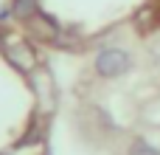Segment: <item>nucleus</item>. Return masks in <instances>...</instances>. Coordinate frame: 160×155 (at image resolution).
<instances>
[{
  "instance_id": "nucleus-3",
  "label": "nucleus",
  "mask_w": 160,
  "mask_h": 155,
  "mask_svg": "<svg viewBox=\"0 0 160 155\" xmlns=\"http://www.w3.org/2000/svg\"><path fill=\"white\" fill-rule=\"evenodd\" d=\"M22 25H25V31H28L34 40L48 42V45H53V42L62 37V31H65V28H62V25H59L48 11H37V14H34L31 20H25Z\"/></svg>"
},
{
  "instance_id": "nucleus-2",
  "label": "nucleus",
  "mask_w": 160,
  "mask_h": 155,
  "mask_svg": "<svg viewBox=\"0 0 160 155\" xmlns=\"http://www.w3.org/2000/svg\"><path fill=\"white\" fill-rule=\"evenodd\" d=\"M0 51H3V56H6V62H11V68L20 71V73H25V76H31V73L39 68L37 51H34L31 42L22 40V37H8V34H6Z\"/></svg>"
},
{
  "instance_id": "nucleus-5",
  "label": "nucleus",
  "mask_w": 160,
  "mask_h": 155,
  "mask_svg": "<svg viewBox=\"0 0 160 155\" xmlns=\"http://www.w3.org/2000/svg\"><path fill=\"white\" fill-rule=\"evenodd\" d=\"M8 6H11L14 20H20V23H25V20H31L37 11H42V8H39V0H11Z\"/></svg>"
},
{
  "instance_id": "nucleus-6",
  "label": "nucleus",
  "mask_w": 160,
  "mask_h": 155,
  "mask_svg": "<svg viewBox=\"0 0 160 155\" xmlns=\"http://www.w3.org/2000/svg\"><path fill=\"white\" fill-rule=\"evenodd\" d=\"M129 155H160V150L152 141H146V138H135L129 144Z\"/></svg>"
},
{
  "instance_id": "nucleus-4",
  "label": "nucleus",
  "mask_w": 160,
  "mask_h": 155,
  "mask_svg": "<svg viewBox=\"0 0 160 155\" xmlns=\"http://www.w3.org/2000/svg\"><path fill=\"white\" fill-rule=\"evenodd\" d=\"M132 23H135V28H138L141 34H152V31H158V28H160L158 6H155V3H146V6H141V8L135 11Z\"/></svg>"
},
{
  "instance_id": "nucleus-1",
  "label": "nucleus",
  "mask_w": 160,
  "mask_h": 155,
  "mask_svg": "<svg viewBox=\"0 0 160 155\" xmlns=\"http://www.w3.org/2000/svg\"><path fill=\"white\" fill-rule=\"evenodd\" d=\"M129 68H132V54L118 45H107L93 56V71L101 79H121L124 73H129Z\"/></svg>"
}]
</instances>
